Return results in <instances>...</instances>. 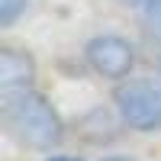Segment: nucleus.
Returning <instances> with one entry per match:
<instances>
[{"instance_id": "1", "label": "nucleus", "mask_w": 161, "mask_h": 161, "mask_svg": "<svg viewBox=\"0 0 161 161\" xmlns=\"http://www.w3.org/2000/svg\"><path fill=\"white\" fill-rule=\"evenodd\" d=\"M0 119L3 129L13 142L26 145V148H39L48 152L64 139V126L61 116L52 110V103L36 93L32 87H16V90H3L0 100Z\"/></svg>"}, {"instance_id": "2", "label": "nucleus", "mask_w": 161, "mask_h": 161, "mask_svg": "<svg viewBox=\"0 0 161 161\" xmlns=\"http://www.w3.org/2000/svg\"><path fill=\"white\" fill-rule=\"evenodd\" d=\"M119 119L136 132H158L161 129V64L145 77H126L113 93Z\"/></svg>"}, {"instance_id": "3", "label": "nucleus", "mask_w": 161, "mask_h": 161, "mask_svg": "<svg viewBox=\"0 0 161 161\" xmlns=\"http://www.w3.org/2000/svg\"><path fill=\"white\" fill-rule=\"evenodd\" d=\"M84 58L93 74L106 80H126L132 74V64H136V48L123 36H97L87 42Z\"/></svg>"}, {"instance_id": "4", "label": "nucleus", "mask_w": 161, "mask_h": 161, "mask_svg": "<svg viewBox=\"0 0 161 161\" xmlns=\"http://www.w3.org/2000/svg\"><path fill=\"white\" fill-rule=\"evenodd\" d=\"M36 77V61L19 48H0V90L29 87Z\"/></svg>"}, {"instance_id": "5", "label": "nucleus", "mask_w": 161, "mask_h": 161, "mask_svg": "<svg viewBox=\"0 0 161 161\" xmlns=\"http://www.w3.org/2000/svg\"><path fill=\"white\" fill-rule=\"evenodd\" d=\"M142 23L152 39L161 42V0H145L142 3Z\"/></svg>"}, {"instance_id": "6", "label": "nucleus", "mask_w": 161, "mask_h": 161, "mask_svg": "<svg viewBox=\"0 0 161 161\" xmlns=\"http://www.w3.org/2000/svg\"><path fill=\"white\" fill-rule=\"evenodd\" d=\"M29 0H0V26H13Z\"/></svg>"}, {"instance_id": "7", "label": "nucleus", "mask_w": 161, "mask_h": 161, "mask_svg": "<svg viewBox=\"0 0 161 161\" xmlns=\"http://www.w3.org/2000/svg\"><path fill=\"white\" fill-rule=\"evenodd\" d=\"M119 3H129V7H142L145 0H119Z\"/></svg>"}, {"instance_id": "8", "label": "nucleus", "mask_w": 161, "mask_h": 161, "mask_svg": "<svg viewBox=\"0 0 161 161\" xmlns=\"http://www.w3.org/2000/svg\"><path fill=\"white\" fill-rule=\"evenodd\" d=\"M48 161H77V158H48Z\"/></svg>"}]
</instances>
